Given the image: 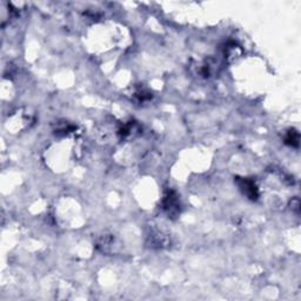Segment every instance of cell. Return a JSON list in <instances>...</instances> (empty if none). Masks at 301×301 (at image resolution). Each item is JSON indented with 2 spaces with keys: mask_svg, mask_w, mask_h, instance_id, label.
Returning a JSON list of instances; mask_svg holds the SVG:
<instances>
[{
  "mask_svg": "<svg viewBox=\"0 0 301 301\" xmlns=\"http://www.w3.org/2000/svg\"><path fill=\"white\" fill-rule=\"evenodd\" d=\"M285 141L287 145L297 147L299 146V133H297L295 129H292V131H289L287 133Z\"/></svg>",
  "mask_w": 301,
  "mask_h": 301,
  "instance_id": "cell-3",
  "label": "cell"
},
{
  "mask_svg": "<svg viewBox=\"0 0 301 301\" xmlns=\"http://www.w3.org/2000/svg\"><path fill=\"white\" fill-rule=\"evenodd\" d=\"M163 208L170 217H177L180 213V204L174 191H167L163 199Z\"/></svg>",
  "mask_w": 301,
  "mask_h": 301,
  "instance_id": "cell-1",
  "label": "cell"
},
{
  "mask_svg": "<svg viewBox=\"0 0 301 301\" xmlns=\"http://www.w3.org/2000/svg\"><path fill=\"white\" fill-rule=\"evenodd\" d=\"M238 185L240 187V190L246 194L251 200H256L259 198V190L255 183L251 179H246V178H241L238 180Z\"/></svg>",
  "mask_w": 301,
  "mask_h": 301,
  "instance_id": "cell-2",
  "label": "cell"
}]
</instances>
